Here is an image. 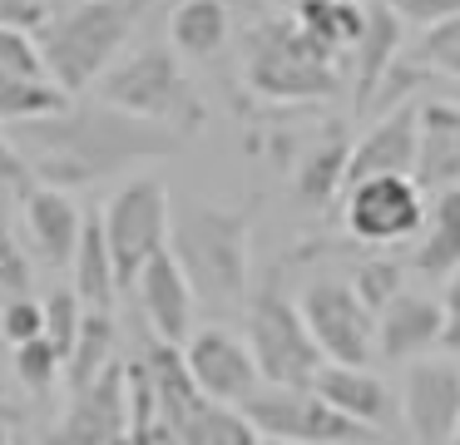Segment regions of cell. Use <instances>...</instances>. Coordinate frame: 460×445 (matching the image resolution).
Masks as SVG:
<instances>
[{
  "label": "cell",
  "mask_w": 460,
  "mask_h": 445,
  "mask_svg": "<svg viewBox=\"0 0 460 445\" xmlns=\"http://www.w3.org/2000/svg\"><path fill=\"white\" fill-rule=\"evenodd\" d=\"M21 154L31 158L40 183H60V188H90L104 178L124 174L134 164L149 158H169L189 144V134L159 124V119L129 114V109L110 104V99H80L75 94L60 114L45 119H25L11 124Z\"/></svg>",
  "instance_id": "cell-1"
},
{
  "label": "cell",
  "mask_w": 460,
  "mask_h": 445,
  "mask_svg": "<svg viewBox=\"0 0 460 445\" xmlns=\"http://www.w3.org/2000/svg\"><path fill=\"white\" fill-rule=\"evenodd\" d=\"M252 213L258 203H183L173 208L169 247L203 302L238 307L252 292Z\"/></svg>",
  "instance_id": "cell-2"
},
{
  "label": "cell",
  "mask_w": 460,
  "mask_h": 445,
  "mask_svg": "<svg viewBox=\"0 0 460 445\" xmlns=\"http://www.w3.org/2000/svg\"><path fill=\"white\" fill-rule=\"evenodd\" d=\"M144 15V0H80V5L50 15L35 40L45 49V65L70 94H90L100 75L124 55Z\"/></svg>",
  "instance_id": "cell-3"
},
{
  "label": "cell",
  "mask_w": 460,
  "mask_h": 445,
  "mask_svg": "<svg viewBox=\"0 0 460 445\" xmlns=\"http://www.w3.org/2000/svg\"><path fill=\"white\" fill-rule=\"evenodd\" d=\"M337 49L312 40L307 30L292 20H262L252 25L248 45H243V79L258 99L268 104H322L337 94Z\"/></svg>",
  "instance_id": "cell-4"
},
{
  "label": "cell",
  "mask_w": 460,
  "mask_h": 445,
  "mask_svg": "<svg viewBox=\"0 0 460 445\" xmlns=\"http://www.w3.org/2000/svg\"><path fill=\"white\" fill-rule=\"evenodd\" d=\"M94 94L110 104L129 109V114L159 119V124L179 129V134H199L208 124V104H203L199 85L183 69V55L173 45H139L129 55H119L100 75Z\"/></svg>",
  "instance_id": "cell-5"
},
{
  "label": "cell",
  "mask_w": 460,
  "mask_h": 445,
  "mask_svg": "<svg viewBox=\"0 0 460 445\" xmlns=\"http://www.w3.org/2000/svg\"><path fill=\"white\" fill-rule=\"evenodd\" d=\"M282 267L288 263H272L268 272L252 282L248 292V342L258 352V366L268 381L282 386H312V376L322 371V346L312 336L307 316H302V302L288 297L282 287Z\"/></svg>",
  "instance_id": "cell-6"
},
{
  "label": "cell",
  "mask_w": 460,
  "mask_h": 445,
  "mask_svg": "<svg viewBox=\"0 0 460 445\" xmlns=\"http://www.w3.org/2000/svg\"><path fill=\"white\" fill-rule=\"evenodd\" d=\"M243 411L258 425L262 441H278V445H367V441H381L376 425L351 421V415L337 411L317 386L262 381L258 391L243 401Z\"/></svg>",
  "instance_id": "cell-7"
},
{
  "label": "cell",
  "mask_w": 460,
  "mask_h": 445,
  "mask_svg": "<svg viewBox=\"0 0 460 445\" xmlns=\"http://www.w3.org/2000/svg\"><path fill=\"white\" fill-rule=\"evenodd\" d=\"M100 213H104V233H110L114 267H119V287H134L144 263L169 247V233H173L169 188L159 178H129L124 188H114V198Z\"/></svg>",
  "instance_id": "cell-8"
},
{
  "label": "cell",
  "mask_w": 460,
  "mask_h": 445,
  "mask_svg": "<svg viewBox=\"0 0 460 445\" xmlns=\"http://www.w3.org/2000/svg\"><path fill=\"white\" fill-rule=\"evenodd\" d=\"M426 218H430V208H426V188H420L416 174L351 178L347 193H341V223L367 247L406 243L411 233L426 227Z\"/></svg>",
  "instance_id": "cell-9"
},
{
  "label": "cell",
  "mask_w": 460,
  "mask_h": 445,
  "mask_svg": "<svg viewBox=\"0 0 460 445\" xmlns=\"http://www.w3.org/2000/svg\"><path fill=\"white\" fill-rule=\"evenodd\" d=\"M302 316L327 361H367L376 352V312L341 277H312L302 287Z\"/></svg>",
  "instance_id": "cell-10"
},
{
  "label": "cell",
  "mask_w": 460,
  "mask_h": 445,
  "mask_svg": "<svg viewBox=\"0 0 460 445\" xmlns=\"http://www.w3.org/2000/svg\"><path fill=\"white\" fill-rule=\"evenodd\" d=\"M401 431L420 445H446L460 431V366L450 356H416L401 381Z\"/></svg>",
  "instance_id": "cell-11"
},
{
  "label": "cell",
  "mask_w": 460,
  "mask_h": 445,
  "mask_svg": "<svg viewBox=\"0 0 460 445\" xmlns=\"http://www.w3.org/2000/svg\"><path fill=\"white\" fill-rule=\"evenodd\" d=\"M183 356H189V366H193V381H199L203 396H213V401L243 405L262 381H268L262 366H258L252 342L238 336L233 326H193L189 342H183Z\"/></svg>",
  "instance_id": "cell-12"
},
{
  "label": "cell",
  "mask_w": 460,
  "mask_h": 445,
  "mask_svg": "<svg viewBox=\"0 0 460 445\" xmlns=\"http://www.w3.org/2000/svg\"><path fill=\"white\" fill-rule=\"evenodd\" d=\"M60 445H114L129 441V366L110 361L90 386L70 391L60 431L50 435Z\"/></svg>",
  "instance_id": "cell-13"
},
{
  "label": "cell",
  "mask_w": 460,
  "mask_h": 445,
  "mask_svg": "<svg viewBox=\"0 0 460 445\" xmlns=\"http://www.w3.org/2000/svg\"><path fill=\"white\" fill-rule=\"evenodd\" d=\"M134 292H139L144 322L154 326V336H164V342H189L199 287L189 282V272H183V263L173 257V247H164V253H154L149 263H144Z\"/></svg>",
  "instance_id": "cell-14"
},
{
  "label": "cell",
  "mask_w": 460,
  "mask_h": 445,
  "mask_svg": "<svg viewBox=\"0 0 460 445\" xmlns=\"http://www.w3.org/2000/svg\"><path fill=\"white\" fill-rule=\"evenodd\" d=\"M416 138H420V104H391L376 124L351 144V178L371 174H416Z\"/></svg>",
  "instance_id": "cell-15"
},
{
  "label": "cell",
  "mask_w": 460,
  "mask_h": 445,
  "mask_svg": "<svg viewBox=\"0 0 460 445\" xmlns=\"http://www.w3.org/2000/svg\"><path fill=\"white\" fill-rule=\"evenodd\" d=\"M440 326H446V312H440L436 297L401 292L376 312V352L386 361L406 366L416 356H426L430 346H440Z\"/></svg>",
  "instance_id": "cell-16"
},
{
  "label": "cell",
  "mask_w": 460,
  "mask_h": 445,
  "mask_svg": "<svg viewBox=\"0 0 460 445\" xmlns=\"http://www.w3.org/2000/svg\"><path fill=\"white\" fill-rule=\"evenodd\" d=\"M401 45H406V20L391 10V0L386 5H371L367 30H361V40L351 45V109H357L361 119L371 114V99H376L386 69L401 59Z\"/></svg>",
  "instance_id": "cell-17"
},
{
  "label": "cell",
  "mask_w": 460,
  "mask_h": 445,
  "mask_svg": "<svg viewBox=\"0 0 460 445\" xmlns=\"http://www.w3.org/2000/svg\"><path fill=\"white\" fill-rule=\"evenodd\" d=\"M80 227H84V213L75 208V198L65 193L60 183H35L31 193H25V233H31V247L45 267H70L75 263Z\"/></svg>",
  "instance_id": "cell-18"
},
{
  "label": "cell",
  "mask_w": 460,
  "mask_h": 445,
  "mask_svg": "<svg viewBox=\"0 0 460 445\" xmlns=\"http://www.w3.org/2000/svg\"><path fill=\"white\" fill-rule=\"evenodd\" d=\"M322 396L337 411H347L351 421L367 425H386L391 415L401 421V396H391V386L376 371H367V361H322V371L312 376Z\"/></svg>",
  "instance_id": "cell-19"
},
{
  "label": "cell",
  "mask_w": 460,
  "mask_h": 445,
  "mask_svg": "<svg viewBox=\"0 0 460 445\" xmlns=\"http://www.w3.org/2000/svg\"><path fill=\"white\" fill-rule=\"evenodd\" d=\"M416 178L426 193H440V188L460 183V104H450V99L420 104Z\"/></svg>",
  "instance_id": "cell-20"
},
{
  "label": "cell",
  "mask_w": 460,
  "mask_h": 445,
  "mask_svg": "<svg viewBox=\"0 0 460 445\" xmlns=\"http://www.w3.org/2000/svg\"><path fill=\"white\" fill-rule=\"evenodd\" d=\"M139 361L149 366V376H154V391H159L164 421H169L173 435H179L183 421H189L203 401H208V396H203V386L193 381V366H189V356H183V342H164V336H154L149 352H144Z\"/></svg>",
  "instance_id": "cell-21"
},
{
  "label": "cell",
  "mask_w": 460,
  "mask_h": 445,
  "mask_svg": "<svg viewBox=\"0 0 460 445\" xmlns=\"http://www.w3.org/2000/svg\"><path fill=\"white\" fill-rule=\"evenodd\" d=\"M347 183H351V138H341V134L312 144L307 154H302L297 174H292L297 203L312 208V213L337 203V193H347Z\"/></svg>",
  "instance_id": "cell-22"
},
{
  "label": "cell",
  "mask_w": 460,
  "mask_h": 445,
  "mask_svg": "<svg viewBox=\"0 0 460 445\" xmlns=\"http://www.w3.org/2000/svg\"><path fill=\"white\" fill-rule=\"evenodd\" d=\"M70 267H75V292L84 297V307H104L110 312L124 287H119V267H114V253H110V233H104V213H84L80 247H75Z\"/></svg>",
  "instance_id": "cell-23"
},
{
  "label": "cell",
  "mask_w": 460,
  "mask_h": 445,
  "mask_svg": "<svg viewBox=\"0 0 460 445\" xmlns=\"http://www.w3.org/2000/svg\"><path fill=\"white\" fill-rule=\"evenodd\" d=\"M456 267H460V183L436 193V208H430L416 247V272L426 282H446Z\"/></svg>",
  "instance_id": "cell-24"
},
{
  "label": "cell",
  "mask_w": 460,
  "mask_h": 445,
  "mask_svg": "<svg viewBox=\"0 0 460 445\" xmlns=\"http://www.w3.org/2000/svg\"><path fill=\"white\" fill-rule=\"evenodd\" d=\"M228 5L223 0H179L169 15V45L183 59H213L228 45Z\"/></svg>",
  "instance_id": "cell-25"
},
{
  "label": "cell",
  "mask_w": 460,
  "mask_h": 445,
  "mask_svg": "<svg viewBox=\"0 0 460 445\" xmlns=\"http://www.w3.org/2000/svg\"><path fill=\"white\" fill-rule=\"evenodd\" d=\"M367 10L371 5H357V0H292L297 25L307 30L312 40H322L327 49H337V55H347V49L361 40Z\"/></svg>",
  "instance_id": "cell-26"
},
{
  "label": "cell",
  "mask_w": 460,
  "mask_h": 445,
  "mask_svg": "<svg viewBox=\"0 0 460 445\" xmlns=\"http://www.w3.org/2000/svg\"><path fill=\"white\" fill-rule=\"evenodd\" d=\"M179 441L183 445H258L262 435H258V425L248 421V411H243V405L213 401V396H208V401H203L189 421H183Z\"/></svg>",
  "instance_id": "cell-27"
},
{
  "label": "cell",
  "mask_w": 460,
  "mask_h": 445,
  "mask_svg": "<svg viewBox=\"0 0 460 445\" xmlns=\"http://www.w3.org/2000/svg\"><path fill=\"white\" fill-rule=\"evenodd\" d=\"M70 89L60 85L55 75H25V79H5L0 85V119L5 124H25V119H45L60 114L70 104Z\"/></svg>",
  "instance_id": "cell-28"
},
{
  "label": "cell",
  "mask_w": 460,
  "mask_h": 445,
  "mask_svg": "<svg viewBox=\"0 0 460 445\" xmlns=\"http://www.w3.org/2000/svg\"><path fill=\"white\" fill-rule=\"evenodd\" d=\"M110 361H114V316L104 312V307H90V312H84L80 336H75L70 361H65V376H70V391L90 386V381H94V376H100Z\"/></svg>",
  "instance_id": "cell-29"
},
{
  "label": "cell",
  "mask_w": 460,
  "mask_h": 445,
  "mask_svg": "<svg viewBox=\"0 0 460 445\" xmlns=\"http://www.w3.org/2000/svg\"><path fill=\"white\" fill-rule=\"evenodd\" d=\"M129 441L134 445H169L179 441L173 425L164 421L159 391H154V376L144 361H129Z\"/></svg>",
  "instance_id": "cell-30"
},
{
  "label": "cell",
  "mask_w": 460,
  "mask_h": 445,
  "mask_svg": "<svg viewBox=\"0 0 460 445\" xmlns=\"http://www.w3.org/2000/svg\"><path fill=\"white\" fill-rule=\"evenodd\" d=\"M60 371H65V352H60V346H55L45 332L15 346V376H21V386H25V391H35V396L55 391Z\"/></svg>",
  "instance_id": "cell-31"
},
{
  "label": "cell",
  "mask_w": 460,
  "mask_h": 445,
  "mask_svg": "<svg viewBox=\"0 0 460 445\" xmlns=\"http://www.w3.org/2000/svg\"><path fill=\"white\" fill-rule=\"evenodd\" d=\"M411 55H416L420 65L430 69V75H450V79H460V15L440 20V25H426Z\"/></svg>",
  "instance_id": "cell-32"
},
{
  "label": "cell",
  "mask_w": 460,
  "mask_h": 445,
  "mask_svg": "<svg viewBox=\"0 0 460 445\" xmlns=\"http://www.w3.org/2000/svg\"><path fill=\"white\" fill-rule=\"evenodd\" d=\"M351 287L361 292V302H367L371 312H381L391 297L406 292V263H396V257H367V263L351 272Z\"/></svg>",
  "instance_id": "cell-33"
},
{
  "label": "cell",
  "mask_w": 460,
  "mask_h": 445,
  "mask_svg": "<svg viewBox=\"0 0 460 445\" xmlns=\"http://www.w3.org/2000/svg\"><path fill=\"white\" fill-rule=\"evenodd\" d=\"M0 75H5V79L50 75V65H45V49H40V40H35V30L0 25Z\"/></svg>",
  "instance_id": "cell-34"
},
{
  "label": "cell",
  "mask_w": 460,
  "mask_h": 445,
  "mask_svg": "<svg viewBox=\"0 0 460 445\" xmlns=\"http://www.w3.org/2000/svg\"><path fill=\"white\" fill-rule=\"evenodd\" d=\"M84 297L80 292H50L45 297V336H50L55 346L65 352V361H70V352H75V336H80V326H84Z\"/></svg>",
  "instance_id": "cell-35"
},
{
  "label": "cell",
  "mask_w": 460,
  "mask_h": 445,
  "mask_svg": "<svg viewBox=\"0 0 460 445\" xmlns=\"http://www.w3.org/2000/svg\"><path fill=\"white\" fill-rule=\"evenodd\" d=\"M40 332H45V302H35L31 292H11V307L0 312V336L11 346H21Z\"/></svg>",
  "instance_id": "cell-36"
},
{
  "label": "cell",
  "mask_w": 460,
  "mask_h": 445,
  "mask_svg": "<svg viewBox=\"0 0 460 445\" xmlns=\"http://www.w3.org/2000/svg\"><path fill=\"white\" fill-rule=\"evenodd\" d=\"M0 287L5 292H31V257L21 253V237L11 227L5 203H0Z\"/></svg>",
  "instance_id": "cell-37"
},
{
  "label": "cell",
  "mask_w": 460,
  "mask_h": 445,
  "mask_svg": "<svg viewBox=\"0 0 460 445\" xmlns=\"http://www.w3.org/2000/svg\"><path fill=\"white\" fill-rule=\"evenodd\" d=\"M35 183H40V178H35L31 158L21 154L15 134H5V119H0V188H21V193H31Z\"/></svg>",
  "instance_id": "cell-38"
},
{
  "label": "cell",
  "mask_w": 460,
  "mask_h": 445,
  "mask_svg": "<svg viewBox=\"0 0 460 445\" xmlns=\"http://www.w3.org/2000/svg\"><path fill=\"white\" fill-rule=\"evenodd\" d=\"M391 10H396L406 25H440V20L460 15V0H391Z\"/></svg>",
  "instance_id": "cell-39"
},
{
  "label": "cell",
  "mask_w": 460,
  "mask_h": 445,
  "mask_svg": "<svg viewBox=\"0 0 460 445\" xmlns=\"http://www.w3.org/2000/svg\"><path fill=\"white\" fill-rule=\"evenodd\" d=\"M440 312H446V326H440V346L450 356H460V267L446 277V297H440Z\"/></svg>",
  "instance_id": "cell-40"
},
{
  "label": "cell",
  "mask_w": 460,
  "mask_h": 445,
  "mask_svg": "<svg viewBox=\"0 0 460 445\" xmlns=\"http://www.w3.org/2000/svg\"><path fill=\"white\" fill-rule=\"evenodd\" d=\"M45 20H50V5H45V0H0V25L40 30Z\"/></svg>",
  "instance_id": "cell-41"
},
{
  "label": "cell",
  "mask_w": 460,
  "mask_h": 445,
  "mask_svg": "<svg viewBox=\"0 0 460 445\" xmlns=\"http://www.w3.org/2000/svg\"><path fill=\"white\" fill-rule=\"evenodd\" d=\"M5 441H11V431H5V425H0V445H5Z\"/></svg>",
  "instance_id": "cell-42"
},
{
  "label": "cell",
  "mask_w": 460,
  "mask_h": 445,
  "mask_svg": "<svg viewBox=\"0 0 460 445\" xmlns=\"http://www.w3.org/2000/svg\"><path fill=\"white\" fill-rule=\"evenodd\" d=\"M456 445H460V431H456Z\"/></svg>",
  "instance_id": "cell-43"
},
{
  "label": "cell",
  "mask_w": 460,
  "mask_h": 445,
  "mask_svg": "<svg viewBox=\"0 0 460 445\" xmlns=\"http://www.w3.org/2000/svg\"><path fill=\"white\" fill-rule=\"evenodd\" d=\"M0 85H5V75H0Z\"/></svg>",
  "instance_id": "cell-44"
}]
</instances>
